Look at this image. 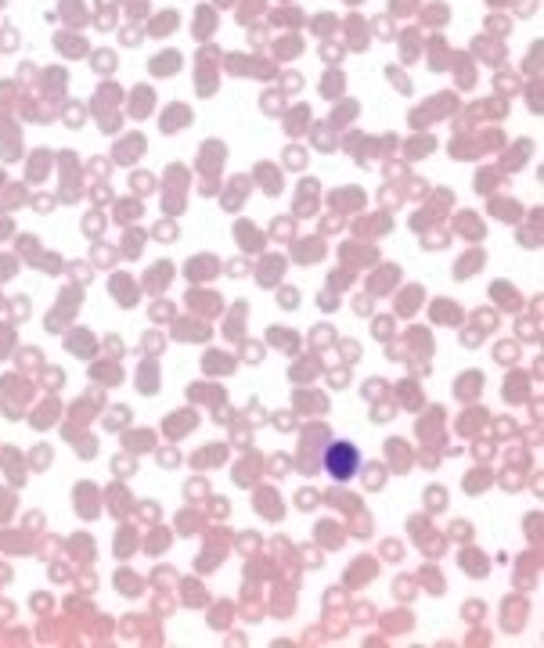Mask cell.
Wrapping results in <instances>:
<instances>
[{
  "label": "cell",
  "instance_id": "6da1fadb",
  "mask_svg": "<svg viewBox=\"0 0 544 648\" xmlns=\"http://www.w3.org/2000/svg\"><path fill=\"white\" fill-rule=\"evenodd\" d=\"M328 472H332L336 480H350L357 472V454L350 443H336L332 451H328Z\"/></svg>",
  "mask_w": 544,
  "mask_h": 648
}]
</instances>
